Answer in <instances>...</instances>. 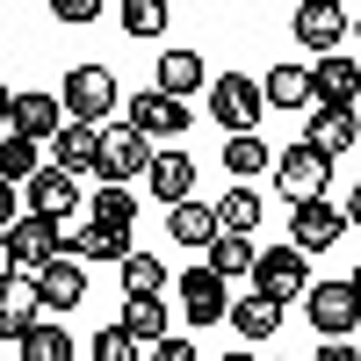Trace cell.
<instances>
[{
  "mask_svg": "<svg viewBox=\"0 0 361 361\" xmlns=\"http://www.w3.org/2000/svg\"><path fill=\"white\" fill-rule=\"evenodd\" d=\"M66 116H80V123H109L116 116V102H123V87H116V73L109 66H73L66 73Z\"/></svg>",
  "mask_w": 361,
  "mask_h": 361,
  "instance_id": "6da1fadb",
  "label": "cell"
},
{
  "mask_svg": "<svg viewBox=\"0 0 361 361\" xmlns=\"http://www.w3.org/2000/svg\"><path fill=\"white\" fill-rule=\"evenodd\" d=\"M260 109H267L260 80H246V73L209 80V123H224V137H231V130H253V123H260Z\"/></svg>",
  "mask_w": 361,
  "mask_h": 361,
  "instance_id": "7a4b0ae2",
  "label": "cell"
},
{
  "mask_svg": "<svg viewBox=\"0 0 361 361\" xmlns=\"http://www.w3.org/2000/svg\"><path fill=\"white\" fill-rule=\"evenodd\" d=\"M304 318L318 325L325 340H347L354 325H361V296H354V282H311V289H304Z\"/></svg>",
  "mask_w": 361,
  "mask_h": 361,
  "instance_id": "3957f363",
  "label": "cell"
},
{
  "mask_svg": "<svg viewBox=\"0 0 361 361\" xmlns=\"http://www.w3.org/2000/svg\"><path fill=\"white\" fill-rule=\"evenodd\" d=\"M325 180H333V159H325V152H311V145H289V152H275V188H282L289 202H318Z\"/></svg>",
  "mask_w": 361,
  "mask_h": 361,
  "instance_id": "277c9868",
  "label": "cell"
},
{
  "mask_svg": "<svg viewBox=\"0 0 361 361\" xmlns=\"http://www.w3.org/2000/svg\"><path fill=\"white\" fill-rule=\"evenodd\" d=\"M8 253H15L22 275H37L44 260L66 253V224H51V217H37V209H29V217H15V224H8Z\"/></svg>",
  "mask_w": 361,
  "mask_h": 361,
  "instance_id": "5b68a950",
  "label": "cell"
},
{
  "mask_svg": "<svg viewBox=\"0 0 361 361\" xmlns=\"http://www.w3.org/2000/svg\"><path fill=\"white\" fill-rule=\"evenodd\" d=\"M145 173H152V137L130 130V123L102 130V173L94 180H145Z\"/></svg>",
  "mask_w": 361,
  "mask_h": 361,
  "instance_id": "8992f818",
  "label": "cell"
},
{
  "mask_svg": "<svg viewBox=\"0 0 361 361\" xmlns=\"http://www.w3.org/2000/svg\"><path fill=\"white\" fill-rule=\"evenodd\" d=\"M347 29H354V8H340V0H304V8H296V44L318 51V58L340 51Z\"/></svg>",
  "mask_w": 361,
  "mask_h": 361,
  "instance_id": "52a82bcc",
  "label": "cell"
},
{
  "mask_svg": "<svg viewBox=\"0 0 361 361\" xmlns=\"http://www.w3.org/2000/svg\"><path fill=\"white\" fill-rule=\"evenodd\" d=\"M253 289L260 296H275V304H296L311 282H304V253L296 246H267L260 260H253Z\"/></svg>",
  "mask_w": 361,
  "mask_h": 361,
  "instance_id": "ba28073f",
  "label": "cell"
},
{
  "mask_svg": "<svg viewBox=\"0 0 361 361\" xmlns=\"http://www.w3.org/2000/svg\"><path fill=\"white\" fill-rule=\"evenodd\" d=\"M22 188H29V209H37V217H51V224L80 217V173H66V166H44L37 180H22Z\"/></svg>",
  "mask_w": 361,
  "mask_h": 361,
  "instance_id": "9c48e42d",
  "label": "cell"
},
{
  "mask_svg": "<svg viewBox=\"0 0 361 361\" xmlns=\"http://www.w3.org/2000/svg\"><path fill=\"white\" fill-rule=\"evenodd\" d=\"M347 231V209H333V202H296V217H289V246L296 253H325V246H333V238Z\"/></svg>",
  "mask_w": 361,
  "mask_h": 361,
  "instance_id": "30bf717a",
  "label": "cell"
},
{
  "mask_svg": "<svg viewBox=\"0 0 361 361\" xmlns=\"http://www.w3.org/2000/svg\"><path fill=\"white\" fill-rule=\"evenodd\" d=\"M180 304H188V325H217V318H231V296H224V275L217 267H188L180 275Z\"/></svg>",
  "mask_w": 361,
  "mask_h": 361,
  "instance_id": "8fae6325",
  "label": "cell"
},
{
  "mask_svg": "<svg viewBox=\"0 0 361 361\" xmlns=\"http://www.w3.org/2000/svg\"><path fill=\"white\" fill-rule=\"evenodd\" d=\"M51 166H66V173H102V123L66 116V130L51 137Z\"/></svg>",
  "mask_w": 361,
  "mask_h": 361,
  "instance_id": "7c38bea8",
  "label": "cell"
},
{
  "mask_svg": "<svg viewBox=\"0 0 361 361\" xmlns=\"http://www.w3.org/2000/svg\"><path fill=\"white\" fill-rule=\"evenodd\" d=\"M304 145H311V152H325V159L354 152V145H361V123H354V109H333V102H318V109H311V123H304Z\"/></svg>",
  "mask_w": 361,
  "mask_h": 361,
  "instance_id": "4fadbf2b",
  "label": "cell"
},
{
  "mask_svg": "<svg viewBox=\"0 0 361 361\" xmlns=\"http://www.w3.org/2000/svg\"><path fill=\"white\" fill-rule=\"evenodd\" d=\"M37 289H44V311H80V296H87V260L80 253H58L37 267Z\"/></svg>",
  "mask_w": 361,
  "mask_h": 361,
  "instance_id": "5bb4252c",
  "label": "cell"
},
{
  "mask_svg": "<svg viewBox=\"0 0 361 361\" xmlns=\"http://www.w3.org/2000/svg\"><path fill=\"white\" fill-rule=\"evenodd\" d=\"M29 325H44V289L29 275H8L0 282V340H22Z\"/></svg>",
  "mask_w": 361,
  "mask_h": 361,
  "instance_id": "9a60e30c",
  "label": "cell"
},
{
  "mask_svg": "<svg viewBox=\"0 0 361 361\" xmlns=\"http://www.w3.org/2000/svg\"><path fill=\"white\" fill-rule=\"evenodd\" d=\"M66 253H80V260H123L130 253V231L123 224H102V217H73L66 224Z\"/></svg>",
  "mask_w": 361,
  "mask_h": 361,
  "instance_id": "2e32d148",
  "label": "cell"
},
{
  "mask_svg": "<svg viewBox=\"0 0 361 361\" xmlns=\"http://www.w3.org/2000/svg\"><path fill=\"white\" fill-rule=\"evenodd\" d=\"M282 311H289V304H275V296L246 289V296H231V333L246 340V347H260V340H275V333H282Z\"/></svg>",
  "mask_w": 361,
  "mask_h": 361,
  "instance_id": "e0dca14e",
  "label": "cell"
},
{
  "mask_svg": "<svg viewBox=\"0 0 361 361\" xmlns=\"http://www.w3.org/2000/svg\"><path fill=\"white\" fill-rule=\"evenodd\" d=\"M311 87H318V102H333V109H354L361 102V66L340 51H325L318 66H311Z\"/></svg>",
  "mask_w": 361,
  "mask_h": 361,
  "instance_id": "ac0fdd59",
  "label": "cell"
},
{
  "mask_svg": "<svg viewBox=\"0 0 361 361\" xmlns=\"http://www.w3.org/2000/svg\"><path fill=\"white\" fill-rule=\"evenodd\" d=\"M15 130L22 137H58V130H66V102H58V94H37V87H22V94H15Z\"/></svg>",
  "mask_w": 361,
  "mask_h": 361,
  "instance_id": "d6986e66",
  "label": "cell"
},
{
  "mask_svg": "<svg viewBox=\"0 0 361 361\" xmlns=\"http://www.w3.org/2000/svg\"><path fill=\"white\" fill-rule=\"evenodd\" d=\"M130 130H145V137H173V130H188V109H180L173 94H130Z\"/></svg>",
  "mask_w": 361,
  "mask_h": 361,
  "instance_id": "ffe728a7",
  "label": "cell"
},
{
  "mask_svg": "<svg viewBox=\"0 0 361 361\" xmlns=\"http://www.w3.org/2000/svg\"><path fill=\"white\" fill-rule=\"evenodd\" d=\"M145 180H152V195L173 209V202L195 195V159L188 152H152V173H145Z\"/></svg>",
  "mask_w": 361,
  "mask_h": 361,
  "instance_id": "44dd1931",
  "label": "cell"
},
{
  "mask_svg": "<svg viewBox=\"0 0 361 361\" xmlns=\"http://www.w3.org/2000/svg\"><path fill=\"white\" fill-rule=\"evenodd\" d=\"M224 224H217V209H209V202H173V217H166V238H180V246H202L209 253V238H217Z\"/></svg>",
  "mask_w": 361,
  "mask_h": 361,
  "instance_id": "7402d4cb",
  "label": "cell"
},
{
  "mask_svg": "<svg viewBox=\"0 0 361 361\" xmlns=\"http://www.w3.org/2000/svg\"><path fill=\"white\" fill-rule=\"evenodd\" d=\"M260 94L275 109H318V87H311V66H275L260 80Z\"/></svg>",
  "mask_w": 361,
  "mask_h": 361,
  "instance_id": "603a6c76",
  "label": "cell"
},
{
  "mask_svg": "<svg viewBox=\"0 0 361 361\" xmlns=\"http://www.w3.org/2000/svg\"><path fill=\"white\" fill-rule=\"evenodd\" d=\"M224 173L231 180H260V173H275V152H267L253 130H231L224 137Z\"/></svg>",
  "mask_w": 361,
  "mask_h": 361,
  "instance_id": "cb8c5ba5",
  "label": "cell"
},
{
  "mask_svg": "<svg viewBox=\"0 0 361 361\" xmlns=\"http://www.w3.org/2000/svg\"><path fill=\"white\" fill-rule=\"evenodd\" d=\"M116 325H123L130 340L159 347L166 340V296H123V318H116Z\"/></svg>",
  "mask_w": 361,
  "mask_h": 361,
  "instance_id": "d4e9b609",
  "label": "cell"
},
{
  "mask_svg": "<svg viewBox=\"0 0 361 361\" xmlns=\"http://www.w3.org/2000/svg\"><path fill=\"white\" fill-rule=\"evenodd\" d=\"M209 80V66H202V51H166L159 58V94H173V102H188L195 87Z\"/></svg>",
  "mask_w": 361,
  "mask_h": 361,
  "instance_id": "484cf974",
  "label": "cell"
},
{
  "mask_svg": "<svg viewBox=\"0 0 361 361\" xmlns=\"http://www.w3.org/2000/svg\"><path fill=\"white\" fill-rule=\"evenodd\" d=\"M253 260H260V253H253V238H246V231H217V238H209V267H217L224 282H246V275H253Z\"/></svg>",
  "mask_w": 361,
  "mask_h": 361,
  "instance_id": "4316f807",
  "label": "cell"
},
{
  "mask_svg": "<svg viewBox=\"0 0 361 361\" xmlns=\"http://www.w3.org/2000/svg\"><path fill=\"white\" fill-rule=\"evenodd\" d=\"M116 275H123V296H159L166 289V260L159 253H123Z\"/></svg>",
  "mask_w": 361,
  "mask_h": 361,
  "instance_id": "83f0119b",
  "label": "cell"
},
{
  "mask_svg": "<svg viewBox=\"0 0 361 361\" xmlns=\"http://www.w3.org/2000/svg\"><path fill=\"white\" fill-rule=\"evenodd\" d=\"M15 361H73V333L66 325H29L15 340Z\"/></svg>",
  "mask_w": 361,
  "mask_h": 361,
  "instance_id": "f1b7e54d",
  "label": "cell"
},
{
  "mask_svg": "<svg viewBox=\"0 0 361 361\" xmlns=\"http://www.w3.org/2000/svg\"><path fill=\"white\" fill-rule=\"evenodd\" d=\"M37 173H44V159H37V137L8 130V137H0V180H37Z\"/></svg>",
  "mask_w": 361,
  "mask_h": 361,
  "instance_id": "f546056e",
  "label": "cell"
},
{
  "mask_svg": "<svg viewBox=\"0 0 361 361\" xmlns=\"http://www.w3.org/2000/svg\"><path fill=\"white\" fill-rule=\"evenodd\" d=\"M94 217L102 224H137V195H130V180H102V188H94Z\"/></svg>",
  "mask_w": 361,
  "mask_h": 361,
  "instance_id": "4dcf8cb0",
  "label": "cell"
},
{
  "mask_svg": "<svg viewBox=\"0 0 361 361\" xmlns=\"http://www.w3.org/2000/svg\"><path fill=\"white\" fill-rule=\"evenodd\" d=\"M217 224H224V231H246V238H253V224H260V195L246 188V180H238V188H224V202H217Z\"/></svg>",
  "mask_w": 361,
  "mask_h": 361,
  "instance_id": "1f68e13d",
  "label": "cell"
},
{
  "mask_svg": "<svg viewBox=\"0 0 361 361\" xmlns=\"http://www.w3.org/2000/svg\"><path fill=\"white\" fill-rule=\"evenodd\" d=\"M87 354H94V361H152V354H145V340H130L123 325H102V333H94V347H87Z\"/></svg>",
  "mask_w": 361,
  "mask_h": 361,
  "instance_id": "d6a6232c",
  "label": "cell"
},
{
  "mask_svg": "<svg viewBox=\"0 0 361 361\" xmlns=\"http://www.w3.org/2000/svg\"><path fill=\"white\" fill-rule=\"evenodd\" d=\"M116 15H123V37H159L166 29V0H123Z\"/></svg>",
  "mask_w": 361,
  "mask_h": 361,
  "instance_id": "836d02e7",
  "label": "cell"
},
{
  "mask_svg": "<svg viewBox=\"0 0 361 361\" xmlns=\"http://www.w3.org/2000/svg\"><path fill=\"white\" fill-rule=\"evenodd\" d=\"M51 15L66 22V29H87V22L102 15V0H51Z\"/></svg>",
  "mask_w": 361,
  "mask_h": 361,
  "instance_id": "e575fe53",
  "label": "cell"
},
{
  "mask_svg": "<svg viewBox=\"0 0 361 361\" xmlns=\"http://www.w3.org/2000/svg\"><path fill=\"white\" fill-rule=\"evenodd\" d=\"M152 361H195V340H180V333H166V340L152 347Z\"/></svg>",
  "mask_w": 361,
  "mask_h": 361,
  "instance_id": "d590c367",
  "label": "cell"
},
{
  "mask_svg": "<svg viewBox=\"0 0 361 361\" xmlns=\"http://www.w3.org/2000/svg\"><path fill=\"white\" fill-rule=\"evenodd\" d=\"M311 361H361V347H347V340H325Z\"/></svg>",
  "mask_w": 361,
  "mask_h": 361,
  "instance_id": "8d00e7d4",
  "label": "cell"
},
{
  "mask_svg": "<svg viewBox=\"0 0 361 361\" xmlns=\"http://www.w3.org/2000/svg\"><path fill=\"white\" fill-rule=\"evenodd\" d=\"M15 224V180H0V231Z\"/></svg>",
  "mask_w": 361,
  "mask_h": 361,
  "instance_id": "74e56055",
  "label": "cell"
},
{
  "mask_svg": "<svg viewBox=\"0 0 361 361\" xmlns=\"http://www.w3.org/2000/svg\"><path fill=\"white\" fill-rule=\"evenodd\" d=\"M8 275H22V267H15V253H8V231H0V282H8Z\"/></svg>",
  "mask_w": 361,
  "mask_h": 361,
  "instance_id": "f35d334b",
  "label": "cell"
},
{
  "mask_svg": "<svg viewBox=\"0 0 361 361\" xmlns=\"http://www.w3.org/2000/svg\"><path fill=\"white\" fill-rule=\"evenodd\" d=\"M347 224H354V231H361V188H354V195H347Z\"/></svg>",
  "mask_w": 361,
  "mask_h": 361,
  "instance_id": "ab89813d",
  "label": "cell"
},
{
  "mask_svg": "<svg viewBox=\"0 0 361 361\" xmlns=\"http://www.w3.org/2000/svg\"><path fill=\"white\" fill-rule=\"evenodd\" d=\"M0 123H15V94H8V87H0Z\"/></svg>",
  "mask_w": 361,
  "mask_h": 361,
  "instance_id": "60d3db41",
  "label": "cell"
},
{
  "mask_svg": "<svg viewBox=\"0 0 361 361\" xmlns=\"http://www.w3.org/2000/svg\"><path fill=\"white\" fill-rule=\"evenodd\" d=\"M224 361H260V354H246V340H238V354H224Z\"/></svg>",
  "mask_w": 361,
  "mask_h": 361,
  "instance_id": "b9f144b4",
  "label": "cell"
},
{
  "mask_svg": "<svg viewBox=\"0 0 361 361\" xmlns=\"http://www.w3.org/2000/svg\"><path fill=\"white\" fill-rule=\"evenodd\" d=\"M0 361H15V340H0Z\"/></svg>",
  "mask_w": 361,
  "mask_h": 361,
  "instance_id": "7bdbcfd3",
  "label": "cell"
},
{
  "mask_svg": "<svg viewBox=\"0 0 361 361\" xmlns=\"http://www.w3.org/2000/svg\"><path fill=\"white\" fill-rule=\"evenodd\" d=\"M347 282H354V296H361V267H354V275H347Z\"/></svg>",
  "mask_w": 361,
  "mask_h": 361,
  "instance_id": "ee69618b",
  "label": "cell"
},
{
  "mask_svg": "<svg viewBox=\"0 0 361 361\" xmlns=\"http://www.w3.org/2000/svg\"><path fill=\"white\" fill-rule=\"evenodd\" d=\"M354 37H361V8H354Z\"/></svg>",
  "mask_w": 361,
  "mask_h": 361,
  "instance_id": "f6af8a7d",
  "label": "cell"
},
{
  "mask_svg": "<svg viewBox=\"0 0 361 361\" xmlns=\"http://www.w3.org/2000/svg\"><path fill=\"white\" fill-rule=\"evenodd\" d=\"M296 8H304V0H296Z\"/></svg>",
  "mask_w": 361,
  "mask_h": 361,
  "instance_id": "bcb514c9",
  "label": "cell"
},
{
  "mask_svg": "<svg viewBox=\"0 0 361 361\" xmlns=\"http://www.w3.org/2000/svg\"><path fill=\"white\" fill-rule=\"evenodd\" d=\"M166 8H173V0H166Z\"/></svg>",
  "mask_w": 361,
  "mask_h": 361,
  "instance_id": "7dc6e473",
  "label": "cell"
}]
</instances>
